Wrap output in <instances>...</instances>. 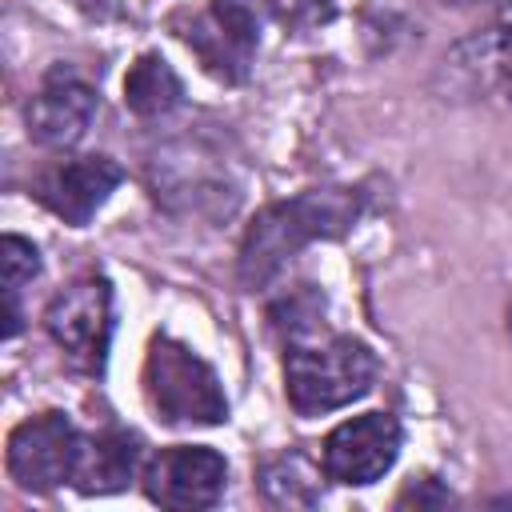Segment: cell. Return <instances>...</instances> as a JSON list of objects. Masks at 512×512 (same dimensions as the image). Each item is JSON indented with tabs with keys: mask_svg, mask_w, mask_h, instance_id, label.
<instances>
[{
	"mask_svg": "<svg viewBox=\"0 0 512 512\" xmlns=\"http://www.w3.org/2000/svg\"><path fill=\"white\" fill-rule=\"evenodd\" d=\"M76 8H84L88 16H96V20H104V16H112V0H72Z\"/></svg>",
	"mask_w": 512,
	"mask_h": 512,
	"instance_id": "cell-16",
	"label": "cell"
},
{
	"mask_svg": "<svg viewBox=\"0 0 512 512\" xmlns=\"http://www.w3.org/2000/svg\"><path fill=\"white\" fill-rule=\"evenodd\" d=\"M0 264H4V296H8L4 336L12 340L20 332V288L40 272V252L24 236H4L0 240Z\"/></svg>",
	"mask_w": 512,
	"mask_h": 512,
	"instance_id": "cell-13",
	"label": "cell"
},
{
	"mask_svg": "<svg viewBox=\"0 0 512 512\" xmlns=\"http://www.w3.org/2000/svg\"><path fill=\"white\" fill-rule=\"evenodd\" d=\"M176 36L200 56V64L236 84L252 68L256 52V16L244 0H216L208 12H192L188 20H176Z\"/></svg>",
	"mask_w": 512,
	"mask_h": 512,
	"instance_id": "cell-7",
	"label": "cell"
},
{
	"mask_svg": "<svg viewBox=\"0 0 512 512\" xmlns=\"http://www.w3.org/2000/svg\"><path fill=\"white\" fill-rule=\"evenodd\" d=\"M400 440L404 432L396 416L388 412L352 416L324 436V448H320L324 476L336 484H372L396 464Z\"/></svg>",
	"mask_w": 512,
	"mask_h": 512,
	"instance_id": "cell-6",
	"label": "cell"
},
{
	"mask_svg": "<svg viewBox=\"0 0 512 512\" xmlns=\"http://www.w3.org/2000/svg\"><path fill=\"white\" fill-rule=\"evenodd\" d=\"M376 380V352L356 336L296 340L284 356L288 404L300 416H324L360 400Z\"/></svg>",
	"mask_w": 512,
	"mask_h": 512,
	"instance_id": "cell-2",
	"label": "cell"
},
{
	"mask_svg": "<svg viewBox=\"0 0 512 512\" xmlns=\"http://www.w3.org/2000/svg\"><path fill=\"white\" fill-rule=\"evenodd\" d=\"M144 392L164 424H220L228 416L216 372L172 336H152L144 356Z\"/></svg>",
	"mask_w": 512,
	"mask_h": 512,
	"instance_id": "cell-3",
	"label": "cell"
},
{
	"mask_svg": "<svg viewBox=\"0 0 512 512\" xmlns=\"http://www.w3.org/2000/svg\"><path fill=\"white\" fill-rule=\"evenodd\" d=\"M508 332H512V308H508Z\"/></svg>",
	"mask_w": 512,
	"mask_h": 512,
	"instance_id": "cell-17",
	"label": "cell"
},
{
	"mask_svg": "<svg viewBox=\"0 0 512 512\" xmlns=\"http://www.w3.org/2000/svg\"><path fill=\"white\" fill-rule=\"evenodd\" d=\"M96 116V92L92 84H84L76 72H68L64 64L52 68L40 84V92L28 100L24 108V120H28V136L36 144H48V148H68L76 144L88 124Z\"/></svg>",
	"mask_w": 512,
	"mask_h": 512,
	"instance_id": "cell-10",
	"label": "cell"
},
{
	"mask_svg": "<svg viewBox=\"0 0 512 512\" xmlns=\"http://www.w3.org/2000/svg\"><path fill=\"white\" fill-rule=\"evenodd\" d=\"M140 460H144V448H140V436L136 432H128V428H104V432L80 440V460H76L72 484L84 496L120 492V488H128V480H136Z\"/></svg>",
	"mask_w": 512,
	"mask_h": 512,
	"instance_id": "cell-11",
	"label": "cell"
},
{
	"mask_svg": "<svg viewBox=\"0 0 512 512\" xmlns=\"http://www.w3.org/2000/svg\"><path fill=\"white\" fill-rule=\"evenodd\" d=\"M260 488L272 504H288V508H308L316 504V480L304 468L300 456H280L272 464H264L260 472Z\"/></svg>",
	"mask_w": 512,
	"mask_h": 512,
	"instance_id": "cell-14",
	"label": "cell"
},
{
	"mask_svg": "<svg viewBox=\"0 0 512 512\" xmlns=\"http://www.w3.org/2000/svg\"><path fill=\"white\" fill-rule=\"evenodd\" d=\"M452 496H448V488H440L436 484V476H420V480H412L404 492H400V508H408V504H416V508H424V504H448Z\"/></svg>",
	"mask_w": 512,
	"mask_h": 512,
	"instance_id": "cell-15",
	"label": "cell"
},
{
	"mask_svg": "<svg viewBox=\"0 0 512 512\" xmlns=\"http://www.w3.org/2000/svg\"><path fill=\"white\" fill-rule=\"evenodd\" d=\"M360 216V196L352 188H308L292 200L268 204L240 248V280L248 288L268 284L304 244L344 236Z\"/></svg>",
	"mask_w": 512,
	"mask_h": 512,
	"instance_id": "cell-1",
	"label": "cell"
},
{
	"mask_svg": "<svg viewBox=\"0 0 512 512\" xmlns=\"http://www.w3.org/2000/svg\"><path fill=\"white\" fill-rule=\"evenodd\" d=\"M228 464L216 448L204 444H176L148 460L144 492L164 508H212L224 492Z\"/></svg>",
	"mask_w": 512,
	"mask_h": 512,
	"instance_id": "cell-8",
	"label": "cell"
},
{
	"mask_svg": "<svg viewBox=\"0 0 512 512\" xmlns=\"http://www.w3.org/2000/svg\"><path fill=\"white\" fill-rule=\"evenodd\" d=\"M184 96V84L180 76L172 72V64L156 52H144L128 76H124V104L140 116V120H156V116H168Z\"/></svg>",
	"mask_w": 512,
	"mask_h": 512,
	"instance_id": "cell-12",
	"label": "cell"
},
{
	"mask_svg": "<svg viewBox=\"0 0 512 512\" xmlns=\"http://www.w3.org/2000/svg\"><path fill=\"white\" fill-rule=\"evenodd\" d=\"M80 432L64 412H40L12 428L8 436V476L28 492H52L72 480L80 460Z\"/></svg>",
	"mask_w": 512,
	"mask_h": 512,
	"instance_id": "cell-5",
	"label": "cell"
},
{
	"mask_svg": "<svg viewBox=\"0 0 512 512\" xmlns=\"http://www.w3.org/2000/svg\"><path fill=\"white\" fill-rule=\"evenodd\" d=\"M120 176V164L108 156H68L44 168L32 180V192L52 216H60L72 228H84L96 216V208L112 196Z\"/></svg>",
	"mask_w": 512,
	"mask_h": 512,
	"instance_id": "cell-9",
	"label": "cell"
},
{
	"mask_svg": "<svg viewBox=\"0 0 512 512\" xmlns=\"http://www.w3.org/2000/svg\"><path fill=\"white\" fill-rule=\"evenodd\" d=\"M508 88H512V76H508Z\"/></svg>",
	"mask_w": 512,
	"mask_h": 512,
	"instance_id": "cell-18",
	"label": "cell"
},
{
	"mask_svg": "<svg viewBox=\"0 0 512 512\" xmlns=\"http://www.w3.org/2000/svg\"><path fill=\"white\" fill-rule=\"evenodd\" d=\"M44 328L80 372H92V376L104 372L112 328H116V320H112V284L104 276L72 280L44 308Z\"/></svg>",
	"mask_w": 512,
	"mask_h": 512,
	"instance_id": "cell-4",
	"label": "cell"
}]
</instances>
